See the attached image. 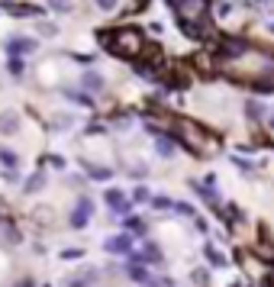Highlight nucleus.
<instances>
[{"instance_id":"f257e3e1","label":"nucleus","mask_w":274,"mask_h":287,"mask_svg":"<svg viewBox=\"0 0 274 287\" xmlns=\"http://www.w3.org/2000/svg\"><path fill=\"white\" fill-rule=\"evenodd\" d=\"M100 46L110 49L120 58H139V52L145 49V36L139 29H116V32L107 29V32H100Z\"/></svg>"},{"instance_id":"f03ea898","label":"nucleus","mask_w":274,"mask_h":287,"mask_svg":"<svg viewBox=\"0 0 274 287\" xmlns=\"http://www.w3.org/2000/svg\"><path fill=\"white\" fill-rule=\"evenodd\" d=\"M171 7L178 10V23L190 39L203 36V23L210 13V0H171Z\"/></svg>"},{"instance_id":"7ed1b4c3","label":"nucleus","mask_w":274,"mask_h":287,"mask_svg":"<svg viewBox=\"0 0 274 287\" xmlns=\"http://www.w3.org/2000/svg\"><path fill=\"white\" fill-rule=\"evenodd\" d=\"M91 213H94V203L87 197H81V200H77V210L71 213V220H68V223H71L74 229H84L87 220H91Z\"/></svg>"},{"instance_id":"20e7f679","label":"nucleus","mask_w":274,"mask_h":287,"mask_svg":"<svg viewBox=\"0 0 274 287\" xmlns=\"http://www.w3.org/2000/svg\"><path fill=\"white\" fill-rule=\"evenodd\" d=\"M107 252H113V255H129L132 252V236H110L107 239Z\"/></svg>"},{"instance_id":"39448f33","label":"nucleus","mask_w":274,"mask_h":287,"mask_svg":"<svg viewBox=\"0 0 274 287\" xmlns=\"http://www.w3.org/2000/svg\"><path fill=\"white\" fill-rule=\"evenodd\" d=\"M32 49H36L32 39H10L7 42V52H10L13 58H20V55H26V52H32Z\"/></svg>"},{"instance_id":"423d86ee","label":"nucleus","mask_w":274,"mask_h":287,"mask_svg":"<svg viewBox=\"0 0 274 287\" xmlns=\"http://www.w3.org/2000/svg\"><path fill=\"white\" fill-rule=\"evenodd\" d=\"M16 126H20V119H16L13 110H4V113H0V133H4V136L16 133Z\"/></svg>"},{"instance_id":"0eeeda50","label":"nucleus","mask_w":274,"mask_h":287,"mask_svg":"<svg viewBox=\"0 0 274 287\" xmlns=\"http://www.w3.org/2000/svg\"><path fill=\"white\" fill-rule=\"evenodd\" d=\"M107 203H110V207H113V210H116V213H126V210H129L126 197H123L120 190H107Z\"/></svg>"},{"instance_id":"6e6552de","label":"nucleus","mask_w":274,"mask_h":287,"mask_svg":"<svg viewBox=\"0 0 274 287\" xmlns=\"http://www.w3.org/2000/svg\"><path fill=\"white\" fill-rule=\"evenodd\" d=\"M42 187H46V175H42V171H39V175H32L29 181H26V194H39Z\"/></svg>"},{"instance_id":"1a4fd4ad","label":"nucleus","mask_w":274,"mask_h":287,"mask_svg":"<svg viewBox=\"0 0 274 287\" xmlns=\"http://www.w3.org/2000/svg\"><path fill=\"white\" fill-rule=\"evenodd\" d=\"M10 13H13V16H39L42 10H39V7H32V4H16Z\"/></svg>"},{"instance_id":"9d476101","label":"nucleus","mask_w":274,"mask_h":287,"mask_svg":"<svg viewBox=\"0 0 274 287\" xmlns=\"http://www.w3.org/2000/svg\"><path fill=\"white\" fill-rule=\"evenodd\" d=\"M84 88H87V91H94V94H97V91H103V77H100V74H84Z\"/></svg>"},{"instance_id":"9b49d317","label":"nucleus","mask_w":274,"mask_h":287,"mask_svg":"<svg viewBox=\"0 0 274 287\" xmlns=\"http://www.w3.org/2000/svg\"><path fill=\"white\" fill-rule=\"evenodd\" d=\"M126 271H129V277H136V281H148V271H145V268L142 265H136V262H132V265H126Z\"/></svg>"},{"instance_id":"f8f14e48","label":"nucleus","mask_w":274,"mask_h":287,"mask_svg":"<svg viewBox=\"0 0 274 287\" xmlns=\"http://www.w3.org/2000/svg\"><path fill=\"white\" fill-rule=\"evenodd\" d=\"M7 71H10L13 77H20V74L26 71V65H23V58H10V62H7Z\"/></svg>"},{"instance_id":"ddd939ff","label":"nucleus","mask_w":274,"mask_h":287,"mask_svg":"<svg viewBox=\"0 0 274 287\" xmlns=\"http://www.w3.org/2000/svg\"><path fill=\"white\" fill-rule=\"evenodd\" d=\"M87 175H91L94 181H107L110 178V168H94V165H91V168H87Z\"/></svg>"},{"instance_id":"4468645a","label":"nucleus","mask_w":274,"mask_h":287,"mask_svg":"<svg viewBox=\"0 0 274 287\" xmlns=\"http://www.w3.org/2000/svg\"><path fill=\"white\" fill-rule=\"evenodd\" d=\"M142 258H148V262H162V252H158L155 245H145L142 249Z\"/></svg>"},{"instance_id":"2eb2a0df","label":"nucleus","mask_w":274,"mask_h":287,"mask_svg":"<svg viewBox=\"0 0 274 287\" xmlns=\"http://www.w3.org/2000/svg\"><path fill=\"white\" fill-rule=\"evenodd\" d=\"M49 7H52V10H58V13H68V10H71V0H49Z\"/></svg>"},{"instance_id":"dca6fc26","label":"nucleus","mask_w":274,"mask_h":287,"mask_svg":"<svg viewBox=\"0 0 274 287\" xmlns=\"http://www.w3.org/2000/svg\"><path fill=\"white\" fill-rule=\"evenodd\" d=\"M39 36H58V26L55 23H39Z\"/></svg>"},{"instance_id":"f3484780","label":"nucleus","mask_w":274,"mask_h":287,"mask_svg":"<svg viewBox=\"0 0 274 287\" xmlns=\"http://www.w3.org/2000/svg\"><path fill=\"white\" fill-rule=\"evenodd\" d=\"M0 161H4L7 168H16V165H20V158H16L13 152H0Z\"/></svg>"},{"instance_id":"a211bd4d","label":"nucleus","mask_w":274,"mask_h":287,"mask_svg":"<svg viewBox=\"0 0 274 287\" xmlns=\"http://www.w3.org/2000/svg\"><path fill=\"white\" fill-rule=\"evenodd\" d=\"M158 152H162V155H171L174 152V145L168 142V136H158Z\"/></svg>"},{"instance_id":"6ab92c4d","label":"nucleus","mask_w":274,"mask_h":287,"mask_svg":"<svg viewBox=\"0 0 274 287\" xmlns=\"http://www.w3.org/2000/svg\"><path fill=\"white\" fill-rule=\"evenodd\" d=\"M126 226L132 232H145V226H142V220H136V216H126Z\"/></svg>"},{"instance_id":"aec40b11","label":"nucleus","mask_w":274,"mask_h":287,"mask_svg":"<svg viewBox=\"0 0 274 287\" xmlns=\"http://www.w3.org/2000/svg\"><path fill=\"white\" fill-rule=\"evenodd\" d=\"M207 258H210V262H213V265H223V255H219L216 249H210V245H207Z\"/></svg>"},{"instance_id":"412c9836","label":"nucleus","mask_w":274,"mask_h":287,"mask_svg":"<svg viewBox=\"0 0 274 287\" xmlns=\"http://www.w3.org/2000/svg\"><path fill=\"white\" fill-rule=\"evenodd\" d=\"M197 190H200V197H203V200H210V203H216V194H213L210 187H200V184H197Z\"/></svg>"},{"instance_id":"4be33fe9","label":"nucleus","mask_w":274,"mask_h":287,"mask_svg":"<svg viewBox=\"0 0 274 287\" xmlns=\"http://www.w3.org/2000/svg\"><path fill=\"white\" fill-rule=\"evenodd\" d=\"M155 207H158V210H168V207H171V200H168V197H155Z\"/></svg>"},{"instance_id":"5701e85b","label":"nucleus","mask_w":274,"mask_h":287,"mask_svg":"<svg viewBox=\"0 0 274 287\" xmlns=\"http://www.w3.org/2000/svg\"><path fill=\"white\" fill-rule=\"evenodd\" d=\"M132 197H136L139 203H145V200H148V190H145V187H139V190H136V194H132Z\"/></svg>"},{"instance_id":"b1692460","label":"nucleus","mask_w":274,"mask_h":287,"mask_svg":"<svg viewBox=\"0 0 274 287\" xmlns=\"http://www.w3.org/2000/svg\"><path fill=\"white\" fill-rule=\"evenodd\" d=\"M97 7H100V10H113V7H116V0H97Z\"/></svg>"},{"instance_id":"393cba45","label":"nucleus","mask_w":274,"mask_h":287,"mask_svg":"<svg viewBox=\"0 0 274 287\" xmlns=\"http://www.w3.org/2000/svg\"><path fill=\"white\" fill-rule=\"evenodd\" d=\"M77 255H81L77 249H65V252H61V258H65V262H68V258H77Z\"/></svg>"},{"instance_id":"a878e982","label":"nucleus","mask_w":274,"mask_h":287,"mask_svg":"<svg viewBox=\"0 0 274 287\" xmlns=\"http://www.w3.org/2000/svg\"><path fill=\"white\" fill-rule=\"evenodd\" d=\"M16 287H36V284H32V281H29V277H23V281H20V284H16Z\"/></svg>"},{"instance_id":"bb28decb","label":"nucleus","mask_w":274,"mask_h":287,"mask_svg":"<svg viewBox=\"0 0 274 287\" xmlns=\"http://www.w3.org/2000/svg\"><path fill=\"white\" fill-rule=\"evenodd\" d=\"M68 287H81V284H68Z\"/></svg>"}]
</instances>
